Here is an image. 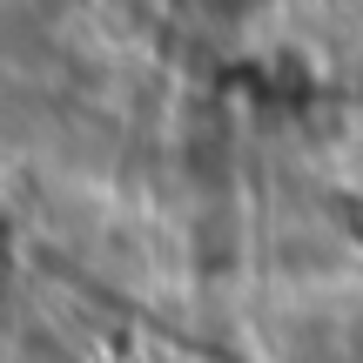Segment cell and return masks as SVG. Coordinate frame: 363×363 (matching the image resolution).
I'll use <instances>...</instances> for the list:
<instances>
[{
  "label": "cell",
  "instance_id": "cell-1",
  "mask_svg": "<svg viewBox=\"0 0 363 363\" xmlns=\"http://www.w3.org/2000/svg\"><path fill=\"white\" fill-rule=\"evenodd\" d=\"M13 276V229H7V216H0V283Z\"/></svg>",
  "mask_w": 363,
  "mask_h": 363
}]
</instances>
